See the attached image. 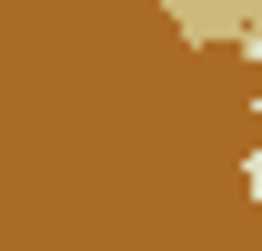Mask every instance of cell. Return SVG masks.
I'll return each instance as SVG.
<instances>
[{
    "label": "cell",
    "instance_id": "1",
    "mask_svg": "<svg viewBox=\"0 0 262 251\" xmlns=\"http://www.w3.org/2000/svg\"><path fill=\"white\" fill-rule=\"evenodd\" d=\"M162 10H171V31L192 51H242L262 31V0H162Z\"/></svg>",
    "mask_w": 262,
    "mask_h": 251
}]
</instances>
